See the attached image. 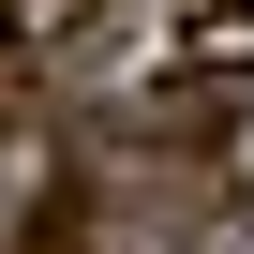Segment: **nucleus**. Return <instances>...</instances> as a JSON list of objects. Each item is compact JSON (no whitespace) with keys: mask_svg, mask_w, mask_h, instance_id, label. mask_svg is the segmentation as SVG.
Returning a JSON list of instances; mask_svg holds the SVG:
<instances>
[{"mask_svg":"<svg viewBox=\"0 0 254 254\" xmlns=\"http://www.w3.org/2000/svg\"><path fill=\"white\" fill-rule=\"evenodd\" d=\"M239 224H254V209H239V180H165L135 254H239Z\"/></svg>","mask_w":254,"mask_h":254,"instance_id":"obj_1","label":"nucleus"},{"mask_svg":"<svg viewBox=\"0 0 254 254\" xmlns=\"http://www.w3.org/2000/svg\"><path fill=\"white\" fill-rule=\"evenodd\" d=\"M15 254H90V194H75V180H60V194H45V209H30V224H15Z\"/></svg>","mask_w":254,"mask_h":254,"instance_id":"obj_4","label":"nucleus"},{"mask_svg":"<svg viewBox=\"0 0 254 254\" xmlns=\"http://www.w3.org/2000/svg\"><path fill=\"white\" fill-rule=\"evenodd\" d=\"M180 30H194V60L254 75V0H180Z\"/></svg>","mask_w":254,"mask_h":254,"instance_id":"obj_3","label":"nucleus"},{"mask_svg":"<svg viewBox=\"0 0 254 254\" xmlns=\"http://www.w3.org/2000/svg\"><path fill=\"white\" fill-rule=\"evenodd\" d=\"M90 30H105V0H0V45H30V60H60Z\"/></svg>","mask_w":254,"mask_h":254,"instance_id":"obj_2","label":"nucleus"}]
</instances>
